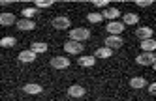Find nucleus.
<instances>
[{
  "label": "nucleus",
  "mask_w": 156,
  "mask_h": 101,
  "mask_svg": "<svg viewBox=\"0 0 156 101\" xmlns=\"http://www.w3.org/2000/svg\"><path fill=\"white\" fill-rule=\"evenodd\" d=\"M70 38H72V41H87L88 38H90V32H88L87 28H73L72 32H70Z\"/></svg>",
  "instance_id": "nucleus-1"
},
{
  "label": "nucleus",
  "mask_w": 156,
  "mask_h": 101,
  "mask_svg": "<svg viewBox=\"0 0 156 101\" xmlns=\"http://www.w3.org/2000/svg\"><path fill=\"white\" fill-rule=\"evenodd\" d=\"M136 62H137L139 66H154L156 56H154L152 52H143V54L136 56Z\"/></svg>",
  "instance_id": "nucleus-2"
},
{
  "label": "nucleus",
  "mask_w": 156,
  "mask_h": 101,
  "mask_svg": "<svg viewBox=\"0 0 156 101\" xmlns=\"http://www.w3.org/2000/svg\"><path fill=\"white\" fill-rule=\"evenodd\" d=\"M105 28H107V32L111 34V36H120V32L124 30L126 26L122 25V22H119V21H111V22H109V25H107Z\"/></svg>",
  "instance_id": "nucleus-3"
},
{
  "label": "nucleus",
  "mask_w": 156,
  "mask_h": 101,
  "mask_svg": "<svg viewBox=\"0 0 156 101\" xmlns=\"http://www.w3.org/2000/svg\"><path fill=\"white\" fill-rule=\"evenodd\" d=\"M64 51L68 54H79V52H83V45L77 43V41H66Z\"/></svg>",
  "instance_id": "nucleus-4"
},
{
  "label": "nucleus",
  "mask_w": 156,
  "mask_h": 101,
  "mask_svg": "<svg viewBox=\"0 0 156 101\" xmlns=\"http://www.w3.org/2000/svg\"><path fill=\"white\" fill-rule=\"evenodd\" d=\"M15 25V15L9 13V11H4L0 13V26H13Z\"/></svg>",
  "instance_id": "nucleus-5"
},
{
  "label": "nucleus",
  "mask_w": 156,
  "mask_h": 101,
  "mask_svg": "<svg viewBox=\"0 0 156 101\" xmlns=\"http://www.w3.org/2000/svg\"><path fill=\"white\" fill-rule=\"evenodd\" d=\"M51 66L55 67V69H64V67L70 66V60L66 58V56H55V58L51 60Z\"/></svg>",
  "instance_id": "nucleus-6"
},
{
  "label": "nucleus",
  "mask_w": 156,
  "mask_h": 101,
  "mask_svg": "<svg viewBox=\"0 0 156 101\" xmlns=\"http://www.w3.org/2000/svg\"><path fill=\"white\" fill-rule=\"evenodd\" d=\"M53 26L57 30H66L68 26H72V22H70L68 17H55L53 19Z\"/></svg>",
  "instance_id": "nucleus-7"
},
{
  "label": "nucleus",
  "mask_w": 156,
  "mask_h": 101,
  "mask_svg": "<svg viewBox=\"0 0 156 101\" xmlns=\"http://www.w3.org/2000/svg\"><path fill=\"white\" fill-rule=\"evenodd\" d=\"M120 45H122V38L120 36H109V38H105V47L111 49V51L119 49Z\"/></svg>",
  "instance_id": "nucleus-8"
},
{
  "label": "nucleus",
  "mask_w": 156,
  "mask_h": 101,
  "mask_svg": "<svg viewBox=\"0 0 156 101\" xmlns=\"http://www.w3.org/2000/svg\"><path fill=\"white\" fill-rule=\"evenodd\" d=\"M15 25L19 30H34L36 28V22L32 19H21V21H15Z\"/></svg>",
  "instance_id": "nucleus-9"
},
{
  "label": "nucleus",
  "mask_w": 156,
  "mask_h": 101,
  "mask_svg": "<svg viewBox=\"0 0 156 101\" xmlns=\"http://www.w3.org/2000/svg\"><path fill=\"white\" fill-rule=\"evenodd\" d=\"M136 36L141 39H152V28L151 26H141L136 30Z\"/></svg>",
  "instance_id": "nucleus-10"
},
{
  "label": "nucleus",
  "mask_w": 156,
  "mask_h": 101,
  "mask_svg": "<svg viewBox=\"0 0 156 101\" xmlns=\"http://www.w3.org/2000/svg\"><path fill=\"white\" fill-rule=\"evenodd\" d=\"M68 96L70 97H83L85 96V88L83 86H77V84L75 86H70L68 88Z\"/></svg>",
  "instance_id": "nucleus-11"
},
{
  "label": "nucleus",
  "mask_w": 156,
  "mask_h": 101,
  "mask_svg": "<svg viewBox=\"0 0 156 101\" xmlns=\"http://www.w3.org/2000/svg\"><path fill=\"white\" fill-rule=\"evenodd\" d=\"M23 92L36 96V94H41V92H43V88H41L40 84H25V86H23Z\"/></svg>",
  "instance_id": "nucleus-12"
},
{
  "label": "nucleus",
  "mask_w": 156,
  "mask_h": 101,
  "mask_svg": "<svg viewBox=\"0 0 156 101\" xmlns=\"http://www.w3.org/2000/svg\"><path fill=\"white\" fill-rule=\"evenodd\" d=\"M19 60L21 62H34L36 60V52H32V51H21L19 52Z\"/></svg>",
  "instance_id": "nucleus-13"
},
{
  "label": "nucleus",
  "mask_w": 156,
  "mask_h": 101,
  "mask_svg": "<svg viewBox=\"0 0 156 101\" xmlns=\"http://www.w3.org/2000/svg\"><path fill=\"white\" fill-rule=\"evenodd\" d=\"M119 15H120V11H119L117 8H107L105 11H102V17H105V19H111V21H115Z\"/></svg>",
  "instance_id": "nucleus-14"
},
{
  "label": "nucleus",
  "mask_w": 156,
  "mask_h": 101,
  "mask_svg": "<svg viewBox=\"0 0 156 101\" xmlns=\"http://www.w3.org/2000/svg\"><path fill=\"white\" fill-rule=\"evenodd\" d=\"M30 51L36 52V54L45 52V51H47V43H43V41H34V43H32V47H30Z\"/></svg>",
  "instance_id": "nucleus-15"
},
{
  "label": "nucleus",
  "mask_w": 156,
  "mask_h": 101,
  "mask_svg": "<svg viewBox=\"0 0 156 101\" xmlns=\"http://www.w3.org/2000/svg\"><path fill=\"white\" fill-rule=\"evenodd\" d=\"M109 58V56H113V51L111 49H107V47H100L96 52H94V58Z\"/></svg>",
  "instance_id": "nucleus-16"
},
{
  "label": "nucleus",
  "mask_w": 156,
  "mask_h": 101,
  "mask_svg": "<svg viewBox=\"0 0 156 101\" xmlns=\"http://www.w3.org/2000/svg\"><path fill=\"white\" fill-rule=\"evenodd\" d=\"M141 49L145 52H152L156 49V41H152V39H143L141 41Z\"/></svg>",
  "instance_id": "nucleus-17"
},
{
  "label": "nucleus",
  "mask_w": 156,
  "mask_h": 101,
  "mask_svg": "<svg viewBox=\"0 0 156 101\" xmlns=\"http://www.w3.org/2000/svg\"><path fill=\"white\" fill-rule=\"evenodd\" d=\"M94 64H96V58H94V56H79V66L92 67Z\"/></svg>",
  "instance_id": "nucleus-18"
},
{
  "label": "nucleus",
  "mask_w": 156,
  "mask_h": 101,
  "mask_svg": "<svg viewBox=\"0 0 156 101\" xmlns=\"http://www.w3.org/2000/svg\"><path fill=\"white\" fill-rule=\"evenodd\" d=\"M139 22V17H137V13H126L124 15V22H122V25H137Z\"/></svg>",
  "instance_id": "nucleus-19"
},
{
  "label": "nucleus",
  "mask_w": 156,
  "mask_h": 101,
  "mask_svg": "<svg viewBox=\"0 0 156 101\" xmlns=\"http://www.w3.org/2000/svg\"><path fill=\"white\" fill-rule=\"evenodd\" d=\"M130 86L132 88H143V86H147V81H145L143 77H133L130 81Z\"/></svg>",
  "instance_id": "nucleus-20"
},
{
  "label": "nucleus",
  "mask_w": 156,
  "mask_h": 101,
  "mask_svg": "<svg viewBox=\"0 0 156 101\" xmlns=\"http://www.w3.org/2000/svg\"><path fill=\"white\" fill-rule=\"evenodd\" d=\"M15 43H17V39H15V38H12V36H6V38H2V39H0V47H13Z\"/></svg>",
  "instance_id": "nucleus-21"
},
{
  "label": "nucleus",
  "mask_w": 156,
  "mask_h": 101,
  "mask_svg": "<svg viewBox=\"0 0 156 101\" xmlns=\"http://www.w3.org/2000/svg\"><path fill=\"white\" fill-rule=\"evenodd\" d=\"M36 13H38L36 8H25V9H23V17H25V19H32Z\"/></svg>",
  "instance_id": "nucleus-22"
},
{
  "label": "nucleus",
  "mask_w": 156,
  "mask_h": 101,
  "mask_svg": "<svg viewBox=\"0 0 156 101\" xmlns=\"http://www.w3.org/2000/svg\"><path fill=\"white\" fill-rule=\"evenodd\" d=\"M102 19H104L102 13H96V11H94V13H88V21H90V22H100Z\"/></svg>",
  "instance_id": "nucleus-23"
},
{
  "label": "nucleus",
  "mask_w": 156,
  "mask_h": 101,
  "mask_svg": "<svg viewBox=\"0 0 156 101\" xmlns=\"http://www.w3.org/2000/svg\"><path fill=\"white\" fill-rule=\"evenodd\" d=\"M36 6L38 8H51L53 6V0H38Z\"/></svg>",
  "instance_id": "nucleus-24"
},
{
  "label": "nucleus",
  "mask_w": 156,
  "mask_h": 101,
  "mask_svg": "<svg viewBox=\"0 0 156 101\" xmlns=\"http://www.w3.org/2000/svg\"><path fill=\"white\" fill-rule=\"evenodd\" d=\"M139 8H147V6H151L152 4V0H137V2H136Z\"/></svg>",
  "instance_id": "nucleus-25"
},
{
  "label": "nucleus",
  "mask_w": 156,
  "mask_h": 101,
  "mask_svg": "<svg viewBox=\"0 0 156 101\" xmlns=\"http://www.w3.org/2000/svg\"><path fill=\"white\" fill-rule=\"evenodd\" d=\"M96 8H107V0H94Z\"/></svg>",
  "instance_id": "nucleus-26"
},
{
  "label": "nucleus",
  "mask_w": 156,
  "mask_h": 101,
  "mask_svg": "<svg viewBox=\"0 0 156 101\" xmlns=\"http://www.w3.org/2000/svg\"><path fill=\"white\" fill-rule=\"evenodd\" d=\"M149 90H151V94H154V92H156V84H154V82H152V84H151V86H149Z\"/></svg>",
  "instance_id": "nucleus-27"
},
{
  "label": "nucleus",
  "mask_w": 156,
  "mask_h": 101,
  "mask_svg": "<svg viewBox=\"0 0 156 101\" xmlns=\"http://www.w3.org/2000/svg\"><path fill=\"white\" fill-rule=\"evenodd\" d=\"M8 4H12L9 0H0V6H8Z\"/></svg>",
  "instance_id": "nucleus-28"
}]
</instances>
